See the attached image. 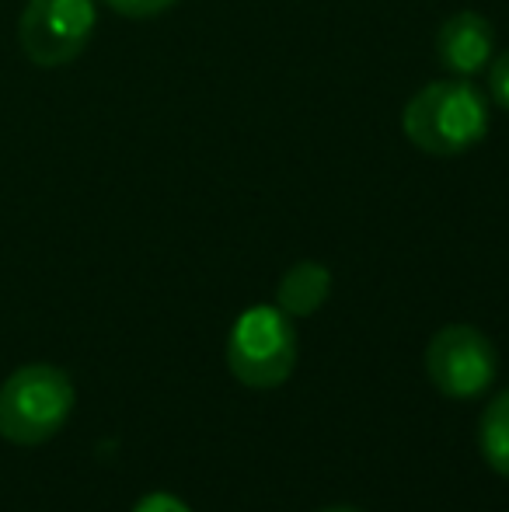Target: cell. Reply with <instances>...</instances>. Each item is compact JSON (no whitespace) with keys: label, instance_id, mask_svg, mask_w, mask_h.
<instances>
[{"label":"cell","instance_id":"1","mask_svg":"<svg viewBox=\"0 0 509 512\" xmlns=\"http://www.w3.org/2000/svg\"><path fill=\"white\" fill-rule=\"evenodd\" d=\"M492 102L468 77H447L419 88L401 112V133L419 154L461 157L485 143Z\"/></svg>","mask_w":509,"mask_h":512},{"label":"cell","instance_id":"2","mask_svg":"<svg viewBox=\"0 0 509 512\" xmlns=\"http://www.w3.org/2000/svg\"><path fill=\"white\" fill-rule=\"evenodd\" d=\"M74 411V384L60 366L28 363L0 384V436L14 446H39Z\"/></svg>","mask_w":509,"mask_h":512},{"label":"cell","instance_id":"3","mask_svg":"<svg viewBox=\"0 0 509 512\" xmlns=\"http://www.w3.org/2000/svg\"><path fill=\"white\" fill-rule=\"evenodd\" d=\"M297 363V331L279 307H248L227 338V366L248 387H279Z\"/></svg>","mask_w":509,"mask_h":512},{"label":"cell","instance_id":"4","mask_svg":"<svg viewBox=\"0 0 509 512\" xmlns=\"http://www.w3.org/2000/svg\"><path fill=\"white\" fill-rule=\"evenodd\" d=\"M98 28L95 0H28L18 18L21 53L35 67H67L88 49Z\"/></svg>","mask_w":509,"mask_h":512},{"label":"cell","instance_id":"5","mask_svg":"<svg viewBox=\"0 0 509 512\" xmlns=\"http://www.w3.org/2000/svg\"><path fill=\"white\" fill-rule=\"evenodd\" d=\"M496 345L471 324H447L426 349V373L447 398H478L496 380Z\"/></svg>","mask_w":509,"mask_h":512},{"label":"cell","instance_id":"6","mask_svg":"<svg viewBox=\"0 0 509 512\" xmlns=\"http://www.w3.org/2000/svg\"><path fill=\"white\" fill-rule=\"evenodd\" d=\"M496 56V28L485 14L457 11L436 32V60L450 77H478Z\"/></svg>","mask_w":509,"mask_h":512},{"label":"cell","instance_id":"7","mask_svg":"<svg viewBox=\"0 0 509 512\" xmlns=\"http://www.w3.org/2000/svg\"><path fill=\"white\" fill-rule=\"evenodd\" d=\"M328 293H332V272L321 262H297L279 279L276 300L286 317H311L314 310L325 307Z\"/></svg>","mask_w":509,"mask_h":512},{"label":"cell","instance_id":"8","mask_svg":"<svg viewBox=\"0 0 509 512\" xmlns=\"http://www.w3.org/2000/svg\"><path fill=\"white\" fill-rule=\"evenodd\" d=\"M478 439H482V453L492 471L509 478V391L499 394L489 405V411L482 415Z\"/></svg>","mask_w":509,"mask_h":512},{"label":"cell","instance_id":"9","mask_svg":"<svg viewBox=\"0 0 509 512\" xmlns=\"http://www.w3.org/2000/svg\"><path fill=\"white\" fill-rule=\"evenodd\" d=\"M489 102H496L503 112H509V49L492 56L489 63Z\"/></svg>","mask_w":509,"mask_h":512},{"label":"cell","instance_id":"10","mask_svg":"<svg viewBox=\"0 0 509 512\" xmlns=\"http://www.w3.org/2000/svg\"><path fill=\"white\" fill-rule=\"evenodd\" d=\"M102 4H109L116 14H123V18H157V14L171 11V7L178 4V0H102Z\"/></svg>","mask_w":509,"mask_h":512},{"label":"cell","instance_id":"11","mask_svg":"<svg viewBox=\"0 0 509 512\" xmlns=\"http://www.w3.org/2000/svg\"><path fill=\"white\" fill-rule=\"evenodd\" d=\"M133 512H189V509H185L175 495L154 492V495H147V499H140V506H136Z\"/></svg>","mask_w":509,"mask_h":512},{"label":"cell","instance_id":"12","mask_svg":"<svg viewBox=\"0 0 509 512\" xmlns=\"http://www.w3.org/2000/svg\"><path fill=\"white\" fill-rule=\"evenodd\" d=\"M321 512H360V509H353V506H332V509H321Z\"/></svg>","mask_w":509,"mask_h":512}]
</instances>
